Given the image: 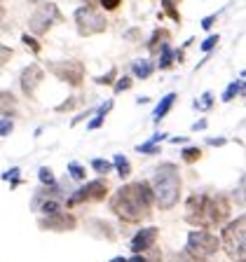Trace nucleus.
Instances as JSON below:
<instances>
[{
	"instance_id": "1",
	"label": "nucleus",
	"mask_w": 246,
	"mask_h": 262,
	"mask_svg": "<svg viewBox=\"0 0 246 262\" xmlns=\"http://www.w3.org/2000/svg\"><path fill=\"white\" fill-rule=\"evenodd\" d=\"M150 206H153V190L148 183L125 185L113 196V211L125 223H141L150 215Z\"/></svg>"
},
{
	"instance_id": "2",
	"label": "nucleus",
	"mask_w": 246,
	"mask_h": 262,
	"mask_svg": "<svg viewBox=\"0 0 246 262\" xmlns=\"http://www.w3.org/2000/svg\"><path fill=\"white\" fill-rule=\"evenodd\" d=\"M230 215V204L225 196H207V194H195L188 199V213L186 220L192 225H202V227H209V225H220L225 223Z\"/></svg>"
},
{
	"instance_id": "3",
	"label": "nucleus",
	"mask_w": 246,
	"mask_h": 262,
	"mask_svg": "<svg viewBox=\"0 0 246 262\" xmlns=\"http://www.w3.org/2000/svg\"><path fill=\"white\" fill-rule=\"evenodd\" d=\"M153 199H157L159 208H174L180 199V176L174 164H162L155 173Z\"/></svg>"
},
{
	"instance_id": "4",
	"label": "nucleus",
	"mask_w": 246,
	"mask_h": 262,
	"mask_svg": "<svg viewBox=\"0 0 246 262\" xmlns=\"http://www.w3.org/2000/svg\"><path fill=\"white\" fill-rule=\"evenodd\" d=\"M244 225H246L244 215H239L235 223L225 225L223 232H220V244H223L225 253L237 262H244V251H246V227Z\"/></svg>"
},
{
	"instance_id": "5",
	"label": "nucleus",
	"mask_w": 246,
	"mask_h": 262,
	"mask_svg": "<svg viewBox=\"0 0 246 262\" xmlns=\"http://www.w3.org/2000/svg\"><path fill=\"white\" fill-rule=\"evenodd\" d=\"M218 246H220L218 239L213 234H209L204 229H195V232H190V236H188L186 253L192 260H209L213 253L218 251Z\"/></svg>"
},
{
	"instance_id": "6",
	"label": "nucleus",
	"mask_w": 246,
	"mask_h": 262,
	"mask_svg": "<svg viewBox=\"0 0 246 262\" xmlns=\"http://www.w3.org/2000/svg\"><path fill=\"white\" fill-rule=\"evenodd\" d=\"M75 24L77 31L82 35H94V33H104L106 31V16L101 12H96L92 5L80 7L75 12Z\"/></svg>"
},
{
	"instance_id": "7",
	"label": "nucleus",
	"mask_w": 246,
	"mask_h": 262,
	"mask_svg": "<svg viewBox=\"0 0 246 262\" xmlns=\"http://www.w3.org/2000/svg\"><path fill=\"white\" fill-rule=\"evenodd\" d=\"M49 71L54 73L59 80L73 84V87H77L82 82V75H85V68H82V63H77V61H59V63L49 66Z\"/></svg>"
},
{
	"instance_id": "8",
	"label": "nucleus",
	"mask_w": 246,
	"mask_h": 262,
	"mask_svg": "<svg viewBox=\"0 0 246 262\" xmlns=\"http://www.w3.org/2000/svg\"><path fill=\"white\" fill-rule=\"evenodd\" d=\"M59 19H61V14H59V10H56V5L47 3V5H43L35 14L31 16V31L38 33V35H43V33L47 31L54 21H59Z\"/></svg>"
},
{
	"instance_id": "9",
	"label": "nucleus",
	"mask_w": 246,
	"mask_h": 262,
	"mask_svg": "<svg viewBox=\"0 0 246 262\" xmlns=\"http://www.w3.org/2000/svg\"><path fill=\"white\" fill-rule=\"evenodd\" d=\"M106 192H108V185H106L104 180H94V183L85 185L82 190H77L75 194L68 199V206H77V204L89 202V199L98 202V199H104V196H106Z\"/></svg>"
},
{
	"instance_id": "10",
	"label": "nucleus",
	"mask_w": 246,
	"mask_h": 262,
	"mask_svg": "<svg viewBox=\"0 0 246 262\" xmlns=\"http://www.w3.org/2000/svg\"><path fill=\"white\" fill-rule=\"evenodd\" d=\"M43 68L40 66H28V68H24V73H22V89H24V94H28V96H33L35 94V89H38V84L43 82Z\"/></svg>"
},
{
	"instance_id": "11",
	"label": "nucleus",
	"mask_w": 246,
	"mask_h": 262,
	"mask_svg": "<svg viewBox=\"0 0 246 262\" xmlns=\"http://www.w3.org/2000/svg\"><path fill=\"white\" fill-rule=\"evenodd\" d=\"M157 234H159L157 227L141 229V232H138V234L131 239V251H134V253H141V251H146V248H150V246L157 241Z\"/></svg>"
},
{
	"instance_id": "12",
	"label": "nucleus",
	"mask_w": 246,
	"mask_h": 262,
	"mask_svg": "<svg viewBox=\"0 0 246 262\" xmlns=\"http://www.w3.org/2000/svg\"><path fill=\"white\" fill-rule=\"evenodd\" d=\"M40 225H43L45 229H73V227H75V218H73V215H68V213L54 211V213H49V215Z\"/></svg>"
},
{
	"instance_id": "13",
	"label": "nucleus",
	"mask_w": 246,
	"mask_h": 262,
	"mask_svg": "<svg viewBox=\"0 0 246 262\" xmlns=\"http://www.w3.org/2000/svg\"><path fill=\"white\" fill-rule=\"evenodd\" d=\"M174 101H176V94H167V96H164V101L157 105V110H155V120H162L164 115H167V113L171 110Z\"/></svg>"
},
{
	"instance_id": "14",
	"label": "nucleus",
	"mask_w": 246,
	"mask_h": 262,
	"mask_svg": "<svg viewBox=\"0 0 246 262\" xmlns=\"http://www.w3.org/2000/svg\"><path fill=\"white\" fill-rule=\"evenodd\" d=\"M16 105V98L12 96L10 92H0V113H12Z\"/></svg>"
},
{
	"instance_id": "15",
	"label": "nucleus",
	"mask_w": 246,
	"mask_h": 262,
	"mask_svg": "<svg viewBox=\"0 0 246 262\" xmlns=\"http://www.w3.org/2000/svg\"><path fill=\"white\" fill-rule=\"evenodd\" d=\"M150 73H153V63H150V61H136V63H134V75L136 77H148L150 75Z\"/></svg>"
},
{
	"instance_id": "16",
	"label": "nucleus",
	"mask_w": 246,
	"mask_h": 262,
	"mask_svg": "<svg viewBox=\"0 0 246 262\" xmlns=\"http://www.w3.org/2000/svg\"><path fill=\"white\" fill-rule=\"evenodd\" d=\"M241 92H244V82H232V84H230V87H228V92H225L223 94V101H232V98H235L237 96V94H241Z\"/></svg>"
},
{
	"instance_id": "17",
	"label": "nucleus",
	"mask_w": 246,
	"mask_h": 262,
	"mask_svg": "<svg viewBox=\"0 0 246 262\" xmlns=\"http://www.w3.org/2000/svg\"><path fill=\"white\" fill-rule=\"evenodd\" d=\"M171 59H174V52H171L169 45H164V47H162V56H159V68H169Z\"/></svg>"
},
{
	"instance_id": "18",
	"label": "nucleus",
	"mask_w": 246,
	"mask_h": 262,
	"mask_svg": "<svg viewBox=\"0 0 246 262\" xmlns=\"http://www.w3.org/2000/svg\"><path fill=\"white\" fill-rule=\"evenodd\" d=\"M115 166H117V171H120V176L122 178H127V176H129V162H127L125 157H122V155H117V157H115Z\"/></svg>"
},
{
	"instance_id": "19",
	"label": "nucleus",
	"mask_w": 246,
	"mask_h": 262,
	"mask_svg": "<svg viewBox=\"0 0 246 262\" xmlns=\"http://www.w3.org/2000/svg\"><path fill=\"white\" fill-rule=\"evenodd\" d=\"M92 166H94V171H98V173H108V171L113 169V166H110V162H106V159H94Z\"/></svg>"
},
{
	"instance_id": "20",
	"label": "nucleus",
	"mask_w": 246,
	"mask_h": 262,
	"mask_svg": "<svg viewBox=\"0 0 246 262\" xmlns=\"http://www.w3.org/2000/svg\"><path fill=\"white\" fill-rule=\"evenodd\" d=\"M199 157H202L199 147H188V150H183V159H186V162H197Z\"/></svg>"
},
{
	"instance_id": "21",
	"label": "nucleus",
	"mask_w": 246,
	"mask_h": 262,
	"mask_svg": "<svg viewBox=\"0 0 246 262\" xmlns=\"http://www.w3.org/2000/svg\"><path fill=\"white\" fill-rule=\"evenodd\" d=\"M40 183H43V185H52V183H54L52 171H49V169H40Z\"/></svg>"
},
{
	"instance_id": "22",
	"label": "nucleus",
	"mask_w": 246,
	"mask_h": 262,
	"mask_svg": "<svg viewBox=\"0 0 246 262\" xmlns=\"http://www.w3.org/2000/svg\"><path fill=\"white\" fill-rule=\"evenodd\" d=\"M68 171H71V176H73V178H77V180L85 178V169H82L80 164H75V162H73L71 166H68Z\"/></svg>"
},
{
	"instance_id": "23",
	"label": "nucleus",
	"mask_w": 246,
	"mask_h": 262,
	"mask_svg": "<svg viewBox=\"0 0 246 262\" xmlns=\"http://www.w3.org/2000/svg\"><path fill=\"white\" fill-rule=\"evenodd\" d=\"M174 3H178V0H162V5H164V10L169 12V14H171V16H174V19H176V21H178V12H176V10H174Z\"/></svg>"
},
{
	"instance_id": "24",
	"label": "nucleus",
	"mask_w": 246,
	"mask_h": 262,
	"mask_svg": "<svg viewBox=\"0 0 246 262\" xmlns=\"http://www.w3.org/2000/svg\"><path fill=\"white\" fill-rule=\"evenodd\" d=\"M10 56H12V49H10V47H5V45L0 42V66L7 63V61H10Z\"/></svg>"
},
{
	"instance_id": "25",
	"label": "nucleus",
	"mask_w": 246,
	"mask_h": 262,
	"mask_svg": "<svg viewBox=\"0 0 246 262\" xmlns=\"http://www.w3.org/2000/svg\"><path fill=\"white\" fill-rule=\"evenodd\" d=\"M211 103H213V96H211V94H204V96H202V103L197 101V108L207 110V108H211Z\"/></svg>"
},
{
	"instance_id": "26",
	"label": "nucleus",
	"mask_w": 246,
	"mask_h": 262,
	"mask_svg": "<svg viewBox=\"0 0 246 262\" xmlns=\"http://www.w3.org/2000/svg\"><path fill=\"white\" fill-rule=\"evenodd\" d=\"M12 120H0V136H7V134H10L12 131Z\"/></svg>"
},
{
	"instance_id": "27",
	"label": "nucleus",
	"mask_w": 246,
	"mask_h": 262,
	"mask_svg": "<svg viewBox=\"0 0 246 262\" xmlns=\"http://www.w3.org/2000/svg\"><path fill=\"white\" fill-rule=\"evenodd\" d=\"M129 87H131V80H129V77H122V80L115 84V92L120 94V92H125V89H129Z\"/></svg>"
},
{
	"instance_id": "28",
	"label": "nucleus",
	"mask_w": 246,
	"mask_h": 262,
	"mask_svg": "<svg viewBox=\"0 0 246 262\" xmlns=\"http://www.w3.org/2000/svg\"><path fill=\"white\" fill-rule=\"evenodd\" d=\"M216 42H218V35H211V38H207L202 42V49H204V52H209V49H213V45H216Z\"/></svg>"
},
{
	"instance_id": "29",
	"label": "nucleus",
	"mask_w": 246,
	"mask_h": 262,
	"mask_svg": "<svg viewBox=\"0 0 246 262\" xmlns=\"http://www.w3.org/2000/svg\"><path fill=\"white\" fill-rule=\"evenodd\" d=\"M122 0H101V5H104V10H117L120 7Z\"/></svg>"
},
{
	"instance_id": "30",
	"label": "nucleus",
	"mask_w": 246,
	"mask_h": 262,
	"mask_svg": "<svg viewBox=\"0 0 246 262\" xmlns=\"http://www.w3.org/2000/svg\"><path fill=\"white\" fill-rule=\"evenodd\" d=\"M138 152H157V147H155V143H143V145H138Z\"/></svg>"
},
{
	"instance_id": "31",
	"label": "nucleus",
	"mask_w": 246,
	"mask_h": 262,
	"mask_svg": "<svg viewBox=\"0 0 246 262\" xmlns=\"http://www.w3.org/2000/svg\"><path fill=\"white\" fill-rule=\"evenodd\" d=\"M43 211L45 213H54V211H59V204H56V202H45L43 204Z\"/></svg>"
},
{
	"instance_id": "32",
	"label": "nucleus",
	"mask_w": 246,
	"mask_h": 262,
	"mask_svg": "<svg viewBox=\"0 0 246 262\" xmlns=\"http://www.w3.org/2000/svg\"><path fill=\"white\" fill-rule=\"evenodd\" d=\"M24 42H26V45H28V47H31V49H33V52H40V45H38V42H35V40H33V38H31V35H24Z\"/></svg>"
},
{
	"instance_id": "33",
	"label": "nucleus",
	"mask_w": 246,
	"mask_h": 262,
	"mask_svg": "<svg viewBox=\"0 0 246 262\" xmlns=\"http://www.w3.org/2000/svg\"><path fill=\"white\" fill-rule=\"evenodd\" d=\"M113 75H115V71H110L108 75H104V77H98V84H110V82H113Z\"/></svg>"
},
{
	"instance_id": "34",
	"label": "nucleus",
	"mask_w": 246,
	"mask_h": 262,
	"mask_svg": "<svg viewBox=\"0 0 246 262\" xmlns=\"http://www.w3.org/2000/svg\"><path fill=\"white\" fill-rule=\"evenodd\" d=\"M75 105V98H71V101H66L64 105H59V110H68V108H73Z\"/></svg>"
},
{
	"instance_id": "35",
	"label": "nucleus",
	"mask_w": 246,
	"mask_h": 262,
	"mask_svg": "<svg viewBox=\"0 0 246 262\" xmlns=\"http://www.w3.org/2000/svg\"><path fill=\"white\" fill-rule=\"evenodd\" d=\"M213 19H216V16H207V19L202 21V26H204V28H211V26H213Z\"/></svg>"
},
{
	"instance_id": "36",
	"label": "nucleus",
	"mask_w": 246,
	"mask_h": 262,
	"mask_svg": "<svg viewBox=\"0 0 246 262\" xmlns=\"http://www.w3.org/2000/svg\"><path fill=\"white\" fill-rule=\"evenodd\" d=\"M209 145H225V138H211Z\"/></svg>"
},
{
	"instance_id": "37",
	"label": "nucleus",
	"mask_w": 246,
	"mask_h": 262,
	"mask_svg": "<svg viewBox=\"0 0 246 262\" xmlns=\"http://www.w3.org/2000/svg\"><path fill=\"white\" fill-rule=\"evenodd\" d=\"M127 262H148L146 257H141V255H136V257H131V260H127Z\"/></svg>"
},
{
	"instance_id": "38",
	"label": "nucleus",
	"mask_w": 246,
	"mask_h": 262,
	"mask_svg": "<svg viewBox=\"0 0 246 262\" xmlns=\"http://www.w3.org/2000/svg\"><path fill=\"white\" fill-rule=\"evenodd\" d=\"M204 126H207V122H204V120L197 122V124H195V131H197V129H204Z\"/></svg>"
},
{
	"instance_id": "39",
	"label": "nucleus",
	"mask_w": 246,
	"mask_h": 262,
	"mask_svg": "<svg viewBox=\"0 0 246 262\" xmlns=\"http://www.w3.org/2000/svg\"><path fill=\"white\" fill-rule=\"evenodd\" d=\"M113 262H127V260H125V257H115Z\"/></svg>"
},
{
	"instance_id": "40",
	"label": "nucleus",
	"mask_w": 246,
	"mask_h": 262,
	"mask_svg": "<svg viewBox=\"0 0 246 262\" xmlns=\"http://www.w3.org/2000/svg\"><path fill=\"white\" fill-rule=\"evenodd\" d=\"M188 262H204V260H192V257H190V260H188Z\"/></svg>"
}]
</instances>
